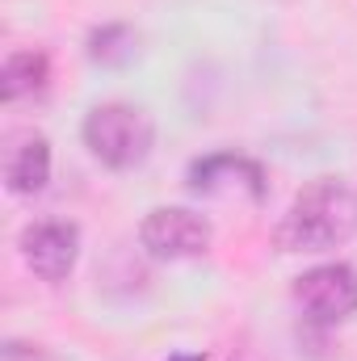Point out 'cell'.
Masks as SVG:
<instances>
[{"label":"cell","instance_id":"9","mask_svg":"<svg viewBox=\"0 0 357 361\" xmlns=\"http://www.w3.org/2000/svg\"><path fill=\"white\" fill-rule=\"evenodd\" d=\"M139 55V34L131 25H101L89 34V59L101 68H126Z\"/></svg>","mask_w":357,"mask_h":361},{"label":"cell","instance_id":"3","mask_svg":"<svg viewBox=\"0 0 357 361\" xmlns=\"http://www.w3.org/2000/svg\"><path fill=\"white\" fill-rule=\"evenodd\" d=\"M139 244L156 261H198L210 252V223L185 206H156L139 223Z\"/></svg>","mask_w":357,"mask_h":361},{"label":"cell","instance_id":"1","mask_svg":"<svg viewBox=\"0 0 357 361\" xmlns=\"http://www.w3.org/2000/svg\"><path fill=\"white\" fill-rule=\"evenodd\" d=\"M357 235V193L337 177H320L303 185L282 214L273 240L282 252H332Z\"/></svg>","mask_w":357,"mask_h":361},{"label":"cell","instance_id":"2","mask_svg":"<svg viewBox=\"0 0 357 361\" xmlns=\"http://www.w3.org/2000/svg\"><path fill=\"white\" fill-rule=\"evenodd\" d=\"M85 147L105 164V169H139L152 147H156V126L147 118V109L126 105V101H105L92 105L85 118Z\"/></svg>","mask_w":357,"mask_h":361},{"label":"cell","instance_id":"10","mask_svg":"<svg viewBox=\"0 0 357 361\" xmlns=\"http://www.w3.org/2000/svg\"><path fill=\"white\" fill-rule=\"evenodd\" d=\"M173 361H202V357H173Z\"/></svg>","mask_w":357,"mask_h":361},{"label":"cell","instance_id":"8","mask_svg":"<svg viewBox=\"0 0 357 361\" xmlns=\"http://www.w3.org/2000/svg\"><path fill=\"white\" fill-rule=\"evenodd\" d=\"M51 80V59L42 51H13L0 68V97L4 101H21L47 89Z\"/></svg>","mask_w":357,"mask_h":361},{"label":"cell","instance_id":"4","mask_svg":"<svg viewBox=\"0 0 357 361\" xmlns=\"http://www.w3.org/2000/svg\"><path fill=\"white\" fill-rule=\"evenodd\" d=\"M17 248H21V261L34 277L59 286L72 277L76 261H80V227L63 223V219H42V223H30L21 231Z\"/></svg>","mask_w":357,"mask_h":361},{"label":"cell","instance_id":"6","mask_svg":"<svg viewBox=\"0 0 357 361\" xmlns=\"http://www.w3.org/2000/svg\"><path fill=\"white\" fill-rule=\"evenodd\" d=\"M189 189L206 193V197H248L261 202L265 197V169L248 156L236 152H214L189 164Z\"/></svg>","mask_w":357,"mask_h":361},{"label":"cell","instance_id":"5","mask_svg":"<svg viewBox=\"0 0 357 361\" xmlns=\"http://www.w3.org/2000/svg\"><path fill=\"white\" fill-rule=\"evenodd\" d=\"M294 302L303 307L307 319L315 324H341L357 315V269L332 261V265H315L303 277H294Z\"/></svg>","mask_w":357,"mask_h":361},{"label":"cell","instance_id":"7","mask_svg":"<svg viewBox=\"0 0 357 361\" xmlns=\"http://www.w3.org/2000/svg\"><path fill=\"white\" fill-rule=\"evenodd\" d=\"M51 180V143L42 135H17L4 152V189L17 197L42 193Z\"/></svg>","mask_w":357,"mask_h":361}]
</instances>
